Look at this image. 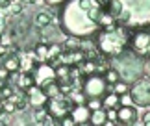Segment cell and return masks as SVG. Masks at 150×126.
Listing matches in <instances>:
<instances>
[{"instance_id":"obj_20","label":"cell","mask_w":150,"mask_h":126,"mask_svg":"<svg viewBox=\"0 0 150 126\" xmlns=\"http://www.w3.org/2000/svg\"><path fill=\"white\" fill-rule=\"evenodd\" d=\"M113 91H115L119 96H124V95L130 93V84L124 82V80H119V82L115 84V89H113Z\"/></svg>"},{"instance_id":"obj_31","label":"cell","mask_w":150,"mask_h":126,"mask_svg":"<svg viewBox=\"0 0 150 126\" xmlns=\"http://www.w3.org/2000/svg\"><path fill=\"white\" fill-rule=\"evenodd\" d=\"M0 43H2V33H0Z\"/></svg>"},{"instance_id":"obj_9","label":"cell","mask_w":150,"mask_h":126,"mask_svg":"<svg viewBox=\"0 0 150 126\" xmlns=\"http://www.w3.org/2000/svg\"><path fill=\"white\" fill-rule=\"evenodd\" d=\"M33 78H35V84L39 85V87H43V85H47V84H50V82H54V80H56V69L52 67V63L41 61L35 67Z\"/></svg>"},{"instance_id":"obj_10","label":"cell","mask_w":150,"mask_h":126,"mask_svg":"<svg viewBox=\"0 0 150 126\" xmlns=\"http://www.w3.org/2000/svg\"><path fill=\"white\" fill-rule=\"evenodd\" d=\"M26 98H28V102L33 106V108H43V106H47V95L43 93V89L39 87L37 84H33V85H30V87L26 89Z\"/></svg>"},{"instance_id":"obj_18","label":"cell","mask_w":150,"mask_h":126,"mask_svg":"<svg viewBox=\"0 0 150 126\" xmlns=\"http://www.w3.org/2000/svg\"><path fill=\"white\" fill-rule=\"evenodd\" d=\"M61 52H63V48L59 47V45H52V47H48V58H47V61H48V63L59 61Z\"/></svg>"},{"instance_id":"obj_6","label":"cell","mask_w":150,"mask_h":126,"mask_svg":"<svg viewBox=\"0 0 150 126\" xmlns=\"http://www.w3.org/2000/svg\"><path fill=\"white\" fill-rule=\"evenodd\" d=\"M83 93L89 98H102L108 93V82L98 74H89L83 82Z\"/></svg>"},{"instance_id":"obj_4","label":"cell","mask_w":150,"mask_h":126,"mask_svg":"<svg viewBox=\"0 0 150 126\" xmlns=\"http://www.w3.org/2000/svg\"><path fill=\"white\" fill-rule=\"evenodd\" d=\"M115 69L119 71L120 74V80H124V82L128 84H134L135 80L143 78V74H145V63L141 61L139 56H135L134 52L132 54H119L115 56Z\"/></svg>"},{"instance_id":"obj_1","label":"cell","mask_w":150,"mask_h":126,"mask_svg":"<svg viewBox=\"0 0 150 126\" xmlns=\"http://www.w3.org/2000/svg\"><path fill=\"white\" fill-rule=\"evenodd\" d=\"M104 6L98 0H71L63 11V26L71 35H87L100 28Z\"/></svg>"},{"instance_id":"obj_28","label":"cell","mask_w":150,"mask_h":126,"mask_svg":"<svg viewBox=\"0 0 150 126\" xmlns=\"http://www.w3.org/2000/svg\"><path fill=\"white\" fill-rule=\"evenodd\" d=\"M145 74L150 78V56H148V59H146V63H145Z\"/></svg>"},{"instance_id":"obj_25","label":"cell","mask_w":150,"mask_h":126,"mask_svg":"<svg viewBox=\"0 0 150 126\" xmlns=\"http://www.w3.org/2000/svg\"><path fill=\"white\" fill-rule=\"evenodd\" d=\"M87 108H89L91 111H93V110H98V108H102V100L100 98H89Z\"/></svg>"},{"instance_id":"obj_27","label":"cell","mask_w":150,"mask_h":126,"mask_svg":"<svg viewBox=\"0 0 150 126\" xmlns=\"http://www.w3.org/2000/svg\"><path fill=\"white\" fill-rule=\"evenodd\" d=\"M143 124H145V126H150V111H146L145 115H143Z\"/></svg>"},{"instance_id":"obj_8","label":"cell","mask_w":150,"mask_h":126,"mask_svg":"<svg viewBox=\"0 0 150 126\" xmlns=\"http://www.w3.org/2000/svg\"><path fill=\"white\" fill-rule=\"evenodd\" d=\"M130 50L139 58L150 56V32H137L130 37Z\"/></svg>"},{"instance_id":"obj_14","label":"cell","mask_w":150,"mask_h":126,"mask_svg":"<svg viewBox=\"0 0 150 126\" xmlns=\"http://www.w3.org/2000/svg\"><path fill=\"white\" fill-rule=\"evenodd\" d=\"M17 85H19L21 89H28L30 85H33L35 84V78H33V74H28V71H24V72H17Z\"/></svg>"},{"instance_id":"obj_19","label":"cell","mask_w":150,"mask_h":126,"mask_svg":"<svg viewBox=\"0 0 150 126\" xmlns=\"http://www.w3.org/2000/svg\"><path fill=\"white\" fill-rule=\"evenodd\" d=\"M35 26L37 28H47V26H50L52 24V17L48 15V13H37V17H35Z\"/></svg>"},{"instance_id":"obj_21","label":"cell","mask_w":150,"mask_h":126,"mask_svg":"<svg viewBox=\"0 0 150 126\" xmlns=\"http://www.w3.org/2000/svg\"><path fill=\"white\" fill-rule=\"evenodd\" d=\"M104 78H106V82H108V84L115 85V84H117L119 80H120V74H119L117 69H108V71H106V76H104Z\"/></svg>"},{"instance_id":"obj_5","label":"cell","mask_w":150,"mask_h":126,"mask_svg":"<svg viewBox=\"0 0 150 126\" xmlns=\"http://www.w3.org/2000/svg\"><path fill=\"white\" fill-rule=\"evenodd\" d=\"M130 98L135 106H150V78H139L130 85Z\"/></svg>"},{"instance_id":"obj_26","label":"cell","mask_w":150,"mask_h":126,"mask_svg":"<svg viewBox=\"0 0 150 126\" xmlns=\"http://www.w3.org/2000/svg\"><path fill=\"white\" fill-rule=\"evenodd\" d=\"M11 4H13L11 0H0V9H8Z\"/></svg>"},{"instance_id":"obj_3","label":"cell","mask_w":150,"mask_h":126,"mask_svg":"<svg viewBox=\"0 0 150 126\" xmlns=\"http://www.w3.org/2000/svg\"><path fill=\"white\" fill-rule=\"evenodd\" d=\"M96 45L102 54L115 58L124 52L126 45H128V35L124 33L122 28H104L96 37Z\"/></svg>"},{"instance_id":"obj_11","label":"cell","mask_w":150,"mask_h":126,"mask_svg":"<svg viewBox=\"0 0 150 126\" xmlns=\"http://www.w3.org/2000/svg\"><path fill=\"white\" fill-rule=\"evenodd\" d=\"M61 63L65 65H82V61H85V52L82 48H74V50H63L61 52V58H59Z\"/></svg>"},{"instance_id":"obj_13","label":"cell","mask_w":150,"mask_h":126,"mask_svg":"<svg viewBox=\"0 0 150 126\" xmlns=\"http://www.w3.org/2000/svg\"><path fill=\"white\" fill-rule=\"evenodd\" d=\"M72 117L76 124H91V110L83 104H78L76 108H72Z\"/></svg>"},{"instance_id":"obj_29","label":"cell","mask_w":150,"mask_h":126,"mask_svg":"<svg viewBox=\"0 0 150 126\" xmlns=\"http://www.w3.org/2000/svg\"><path fill=\"white\" fill-rule=\"evenodd\" d=\"M47 4H50V6H57V4H61L63 0H45Z\"/></svg>"},{"instance_id":"obj_17","label":"cell","mask_w":150,"mask_h":126,"mask_svg":"<svg viewBox=\"0 0 150 126\" xmlns=\"http://www.w3.org/2000/svg\"><path fill=\"white\" fill-rule=\"evenodd\" d=\"M43 93L47 95V98H52V96H57V95H61V85L57 84V80H54V82H50L47 85H43Z\"/></svg>"},{"instance_id":"obj_12","label":"cell","mask_w":150,"mask_h":126,"mask_svg":"<svg viewBox=\"0 0 150 126\" xmlns=\"http://www.w3.org/2000/svg\"><path fill=\"white\" fill-rule=\"evenodd\" d=\"M137 121V110L132 106H119L117 108V122L119 124H135Z\"/></svg>"},{"instance_id":"obj_30","label":"cell","mask_w":150,"mask_h":126,"mask_svg":"<svg viewBox=\"0 0 150 126\" xmlns=\"http://www.w3.org/2000/svg\"><path fill=\"white\" fill-rule=\"evenodd\" d=\"M2 111H4V106H2V100H0V115H2Z\"/></svg>"},{"instance_id":"obj_2","label":"cell","mask_w":150,"mask_h":126,"mask_svg":"<svg viewBox=\"0 0 150 126\" xmlns=\"http://www.w3.org/2000/svg\"><path fill=\"white\" fill-rule=\"evenodd\" d=\"M108 11L124 26L150 24V0H109Z\"/></svg>"},{"instance_id":"obj_23","label":"cell","mask_w":150,"mask_h":126,"mask_svg":"<svg viewBox=\"0 0 150 126\" xmlns=\"http://www.w3.org/2000/svg\"><path fill=\"white\" fill-rule=\"evenodd\" d=\"M11 95H13V89H11L9 85H6V84H4L2 87H0V98H2V100H8Z\"/></svg>"},{"instance_id":"obj_24","label":"cell","mask_w":150,"mask_h":126,"mask_svg":"<svg viewBox=\"0 0 150 126\" xmlns=\"http://www.w3.org/2000/svg\"><path fill=\"white\" fill-rule=\"evenodd\" d=\"M59 124H63V126H72V124H76V121H74L72 113H67V115H63L59 119Z\"/></svg>"},{"instance_id":"obj_15","label":"cell","mask_w":150,"mask_h":126,"mask_svg":"<svg viewBox=\"0 0 150 126\" xmlns=\"http://www.w3.org/2000/svg\"><path fill=\"white\" fill-rule=\"evenodd\" d=\"M108 122V110L106 108H98V110H93L91 111V124H96V126H100V124H106Z\"/></svg>"},{"instance_id":"obj_16","label":"cell","mask_w":150,"mask_h":126,"mask_svg":"<svg viewBox=\"0 0 150 126\" xmlns=\"http://www.w3.org/2000/svg\"><path fill=\"white\" fill-rule=\"evenodd\" d=\"M119 102H120V96L113 91V93H109V95H104L102 108H106V110H111V108H115V110H117V108L120 106Z\"/></svg>"},{"instance_id":"obj_22","label":"cell","mask_w":150,"mask_h":126,"mask_svg":"<svg viewBox=\"0 0 150 126\" xmlns=\"http://www.w3.org/2000/svg\"><path fill=\"white\" fill-rule=\"evenodd\" d=\"M35 58L39 59V61H47V58H48V47L47 45H37L35 47Z\"/></svg>"},{"instance_id":"obj_7","label":"cell","mask_w":150,"mask_h":126,"mask_svg":"<svg viewBox=\"0 0 150 126\" xmlns=\"http://www.w3.org/2000/svg\"><path fill=\"white\" fill-rule=\"evenodd\" d=\"M47 110L52 117L56 119V122L59 124V119L63 115H67V113H71L72 110V104L69 102V98H65V96L57 95V96H52V98L47 100Z\"/></svg>"}]
</instances>
